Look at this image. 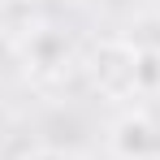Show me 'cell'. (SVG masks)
Masks as SVG:
<instances>
[{"label":"cell","mask_w":160,"mask_h":160,"mask_svg":"<svg viewBox=\"0 0 160 160\" xmlns=\"http://www.w3.org/2000/svg\"><path fill=\"white\" fill-rule=\"evenodd\" d=\"M112 147H117V156L121 160H147L160 152V134L156 126L147 121V117H121L117 121V130H112Z\"/></svg>","instance_id":"2"},{"label":"cell","mask_w":160,"mask_h":160,"mask_svg":"<svg viewBox=\"0 0 160 160\" xmlns=\"http://www.w3.org/2000/svg\"><path fill=\"white\" fill-rule=\"evenodd\" d=\"M26 160H74L69 152H56V147H39V152H30Z\"/></svg>","instance_id":"3"},{"label":"cell","mask_w":160,"mask_h":160,"mask_svg":"<svg viewBox=\"0 0 160 160\" xmlns=\"http://www.w3.org/2000/svg\"><path fill=\"white\" fill-rule=\"evenodd\" d=\"M138 56H143L138 48L121 43V39H108L95 48L87 69L104 95H130V91H138Z\"/></svg>","instance_id":"1"}]
</instances>
